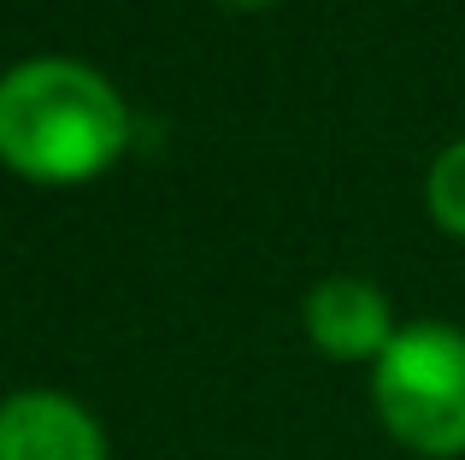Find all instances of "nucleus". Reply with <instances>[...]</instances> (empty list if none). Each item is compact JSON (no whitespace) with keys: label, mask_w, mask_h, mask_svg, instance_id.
<instances>
[{"label":"nucleus","mask_w":465,"mask_h":460,"mask_svg":"<svg viewBox=\"0 0 465 460\" xmlns=\"http://www.w3.org/2000/svg\"><path fill=\"white\" fill-rule=\"evenodd\" d=\"M301 325H307V343L324 360H341V366H371L389 343H395V307L389 295L371 284V277H318L307 289V307H301Z\"/></svg>","instance_id":"obj_3"},{"label":"nucleus","mask_w":465,"mask_h":460,"mask_svg":"<svg viewBox=\"0 0 465 460\" xmlns=\"http://www.w3.org/2000/svg\"><path fill=\"white\" fill-rule=\"evenodd\" d=\"M424 207H430V219L442 225L448 236L465 242V136L448 142L430 160V172H424Z\"/></svg>","instance_id":"obj_5"},{"label":"nucleus","mask_w":465,"mask_h":460,"mask_svg":"<svg viewBox=\"0 0 465 460\" xmlns=\"http://www.w3.org/2000/svg\"><path fill=\"white\" fill-rule=\"evenodd\" d=\"M0 460H106V425L65 390L0 395Z\"/></svg>","instance_id":"obj_4"},{"label":"nucleus","mask_w":465,"mask_h":460,"mask_svg":"<svg viewBox=\"0 0 465 460\" xmlns=\"http://www.w3.org/2000/svg\"><path fill=\"white\" fill-rule=\"evenodd\" d=\"M377 425L419 460L465 455V331L448 319H412L371 360Z\"/></svg>","instance_id":"obj_2"},{"label":"nucleus","mask_w":465,"mask_h":460,"mask_svg":"<svg viewBox=\"0 0 465 460\" xmlns=\"http://www.w3.org/2000/svg\"><path fill=\"white\" fill-rule=\"evenodd\" d=\"M213 6H224V12H260V6H272V0H213Z\"/></svg>","instance_id":"obj_6"},{"label":"nucleus","mask_w":465,"mask_h":460,"mask_svg":"<svg viewBox=\"0 0 465 460\" xmlns=\"http://www.w3.org/2000/svg\"><path fill=\"white\" fill-rule=\"evenodd\" d=\"M130 148V106L94 65L35 54L0 71V165L30 184H89Z\"/></svg>","instance_id":"obj_1"}]
</instances>
